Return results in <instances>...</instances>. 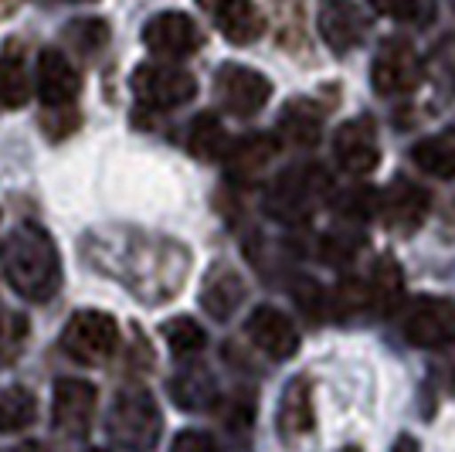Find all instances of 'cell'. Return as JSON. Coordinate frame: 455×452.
<instances>
[{
	"mask_svg": "<svg viewBox=\"0 0 455 452\" xmlns=\"http://www.w3.org/2000/svg\"><path fill=\"white\" fill-rule=\"evenodd\" d=\"M391 452H418V442L411 435H398V442L391 446Z\"/></svg>",
	"mask_w": 455,
	"mask_h": 452,
	"instance_id": "cell-34",
	"label": "cell"
},
{
	"mask_svg": "<svg viewBox=\"0 0 455 452\" xmlns=\"http://www.w3.org/2000/svg\"><path fill=\"white\" fill-rule=\"evenodd\" d=\"M164 340L171 343L173 358H194V354L204 351L208 334H204L201 323L190 320V317H173V320L164 323Z\"/></svg>",
	"mask_w": 455,
	"mask_h": 452,
	"instance_id": "cell-29",
	"label": "cell"
},
{
	"mask_svg": "<svg viewBox=\"0 0 455 452\" xmlns=\"http://www.w3.org/2000/svg\"><path fill=\"white\" fill-rule=\"evenodd\" d=\"M38 93L44 102V113L76 109V99L82 93V78L72 58L58 48H44L38 55Z\"/></svg>",
	"mask_w": 455,
	"mask_h": 452,
	"instance_id": "cell-11",
	"label": "cell"
},
{
	"mask_svg": "<svg viewBox=\"0 0 455 452\" xmlns=\"http://www.w3.org/2000/svg\"><path fill=\"white\" fill-rule=\"evenodd\" d=\"M425 78V61L404 38H391L380 44L378 58L371 65V82L378 95H408L415 93Z\"/></svg>",
	"mask_w": 455,
	"mask_h": 452,
	"instance_id": "cell-9",
	"label": "cell"
},
{
	"mask_svg": "<svg viewBox=\"0 0 455 452\" xmlns=\"http://www.w3.org/2000/svg\"><path fill=\"white\" fill-rule=\"evenodd\" d=\"M78 255L99 276L123 283L136 300L150 306L173 300L190 269V252L180 242L126 225L85 231V238L78 242Z\"/></svg>",
	"mask_w": 455,
	"mask_h": 452,
	"instance_id": "cell-1",
	"label": "cell"
},
{
	"mask_svg": "<svg viewBox=\"0 0 455 452\" xmlns=\"http://www.w3.org/2000/svg\"><path fill=\"white\" fill-rule=\"evenodd\" d=\"M14 452H48V449H44L41 442H20V446Z\"/></svg>",
	"mask_w": 455,
	"mask_h": 452,
	"instance_id": "cell-35",
	"label": "cell"
},
{
	"mask_svg": "<svg viewBox=\"0 0 455 452\" xmlns=\"http://www.w3.org/2000/svg\"><path fill=\"white\" fill-rule=\"evenodd\" d=\"M323 41L333 52H354L367 35V14L357 0H323L316 14Z\"/></svg>",
	"mask_w": 455,
	"mask_h": 452,
	"instance_id": "cell-15",
	"label": "cell"
},
{
	"mask_svg": "<svg viewBox=\"0 0 455 452\" xmlns=\"http://www.w3.org/2000/svg\"><path fill=\"white\" fill-rule=\"evenodd\" d=\"M378 14L398 20H415V24H428L435 18V0H367Z\"/></svg>",
	"mask_w": 455,
	"mask_h": 452,
	"instance_id": "cell-31",
	"label": "cell"
},
{
	"mask_svg": "<svg viewBox=\"0 0 455 452\" xmlns=\"http://www.w3.org/2000/svg\"><path fill=\"white\" fill-rule=\"evenodd\" d=\"M268 95H272V82L262 72L238 65V61L221 65L214 76V99L235 119H251L255 113H262Z\"/></svg>",
	"mask_w": 455,
	"mask_h": 452,
	"instance_id": "cell-6",
	"label": "cell"
},
{
	"mask_svg": "<svg viewBox=\"0 0 455 452\" xmlns=\"http://www.w3.org/2000/svg\"><path fill=\"white\" fill-rule=\"evenodd\" d=\"M404 300V276H401V265L395 259H380L371 272V283H367V303L378 310L380 317H391Z\"/></svg>",
	"mask_w": 455,
	"mask_h": 452,
	"instance_id": "cell-22",
	"label": "cell"
},
{
	"mask_svg": "<svg viewBox=\"0 0 455 452\" xmlns=\"http://www.w3.org/2000/svg\"><path fill=\"white\" fill-rule=\"evenodd\" d=\"M171 395L180 408H188V412H201V408L214 405L218 388H214V381H211L208 371H197V367H194V371H184V375L173 377Z\"/></svg>",
	"mask_w": 455,
	"mask_h": 452,
	"instance_id": "cell-26",
	"label": "cell"
},
{
	"mask_svg": "<svg viewBox=\"0 0 455 452\" xmlns=\"http://www.w3.org/2000/svg\"><path fill=\"white\" fill-rule=\"evenodd\" d=\"M197 4L218 24V31L235 44H251L266 28V20L251 0H197Z\"/></svg>",
	"mask_w": 455,
	"mask_h": 452,
	"instance_id": "cell-17",
	"label": "cell"
},
{
	"mask_svg": "<svg viewBox=\"0 0 455 452\" xmlns=\"http://www.w3.org/2000/svg\"><path fill=\"white\" fill-rule=\"evenodd\" d=\"M292 293H296V303H299V310H303L309 320H323V313L330 306V296H323L316 279H299V283L292 286Z\"/></svg>",
	"mask_w": 455,
	"mask_h": 452,
	"instance_id": "cell-32",
	"label": "cell"
},
{
	"mask_svg": "<svg viewBox=\"0 0 455 452\" xmlns=\"http://www.w3.org/2000/svg\"><path fill=\"white\" fill-rule=\"evenodd\" d=\"M245 303V279L228 269V265H214L208 272V279L201 286V306L211 320L225 323L238 313V306Z\"/></svg>",
	"mask_w": 455,
	"mask_h": 452,
	"instance_id": "cell-18",
	"label": "cell"
},
{
	"mask_svg": "<svg viewBox=\"0 0 455 452\" xmlns=\"http://www.w3.org/2000/svg\"><path fill=\"white\" fill-rule=\"evenodd\" d=\"M171 452H218V442L211 439L208 432H197V429H188L173 439Z\"/></svg>",
	"mask_w": 455,
	"mask_h": 452,
	"instance_id": "cell-33",
	"label": "cell"
},
{
	"mask_svg": "<svg viewBox=\"0 0 455 452\" xmlns=\"http://www.w3.org/2000/svg\"><path fill=\"white\" fill-rule=\"evenodd\" d=\"M95 415V388L78 377H61L52 391V422L58 432L85 435Z\"/></svg>",
	"mask_w": 455,
	"mask_h": 452,
	"instance_id": "cell-13",
	"label": "cell"
},
{
	"mask_svg": "<svg viewBox=\"0 0 455 452\" xmlns=\"http://www.w3.org/2000/svg\"><path fill=\"white\" fill-rule=\"evenodd\" d=\"M119 347V323L102 310H78L65 323L61 351L85 367H99L116 354Z\"/></svg>",
	"mask_w": 455,
	"mask_h": 452,
	"instance_id": "cell-5",
	"label": "cell"
},
{
	"mask_svg": "<svg viewBox=\"0 0 455 452\" xmlns=\"http://www.w3.org/2000/svg\"><path fill=\"white\" fill-rule=\"evenodd\" d=\"M330 190V181L320 167H292L279 174L266 190V214L283 225H306Z\"/></svg>",
	"mask_w": 455,
	"mask_h": 452,
	"instance_id": "cell-4",
	"label": "cell"
},
{
	"mask_svg": "<svg viewBox=\"0 0 455 452\" xmlns=\"http://www.w3.org/2000/svg\"><path fill=\"white\" fill-rule=\"evenodd\" d=\"M35 418H38V401L28 388L14 384V388L0 391V432H24L28 425H35Z\"/></svg>",
	"mask_w": 455,
	"mask_h": 452,
	"instance_id": "cell-27",
	"label": "cell"
},
{
	"mask_svg": "<svg viewBox=\"0 0 455 452\" xmlns=\"http://www.w3.org/2000/svg\"><path fill=\"white\" fill-rule=\"evenodd\" d=\"M313 429V388L309 381L296 377L283 395V405H279V432L285 439H299Z\"/></svg>",
	"mask_w": 455,
	"mask_h": 452,
	"instance_id": "cell-21",
	"label": "cell"
},
{
	"mask_svg": "<svg viewBox=\"0 0 455 452\" xmlns=\"http://www.w3.org/2000/svg\"><path fill=\"white\" fill-rule=\"evenodd\" d=\"M18 4H20V0H0V14H11Z\"/></svg>",
	"mask_w": 455,
	"mask_h": 452,
	"instance_id": "cell-36",
	"label": "cell"
},
{
	"mask_svg": "<svg viewBox=\"0 0 455 452\" xmlns=\"http://www.w3.org/2000/svg\"><path fill=\"white\" fill-rule=\"evenodd\" d=\"M133 95L147 109H177L197 95V82L190 72L164 61H147L133 72Z\"/></svg>",
	"mask_w": 455,
	"mask_h": 452,
	"instance_id": "cell-7",
	"label": "cell"
},
{
	"mask_svg": "<svg viewBox=\"0 0 455 452\" xmlns=\"http://www.w3.org/2000/svg\"><path fill=\"white\" fill-rule=\"evenodd\" d=\"M248 340L272 360H289L299 351V330L296 323L275 306H259L245 323Z\"/></svg>",
	"mask_w": 455,
	"mask_h": 452,
	"instance_id": "cell-14",
	"label": "cell"
},
{
	"mask_svg": "<svg viewBox=\"0 0 455 452\" xmlns=\"http://www.w3.org/2000/svg\"><path fill=\"white\" fill-rule=\"evenodd\" d=\"M432 207V194L418 188L411 177H395L391 188L380 194V214L384 225L395 231H415Z\"/></svg>",
	"mask_w": 455,
	"mask_h": 452,
	"instance_id": "cell-16",
	"label": "cell"
},
{
	"mask_svg": "<svg viewBox=\"0 0 455 452\" xmlns=\"http://www.w3.org/2000/svg\"><path fill=\"white\" fill-rule=\"evenodd\" d=\"M31 99V76L20 41H7L0 52V113H18Z\"/></svg>",
	"mask_w": 455,
	"mask_h": 452,
	"instance_id": "cell-19",
	"label": "cell"
},
{
	"mask_svg": "<svg viewBox=\"0 0 455 452\" xmlns=\"http://www.w3.org/2000/svg\"><path fill=\"white\" fill-rule=\"evenodd\" d=\"M279 130L283 140L296 143V147H313L320 140L323 130V113L313 109V102H289L279 116Z\"/></svg>",
	"mask_w": 455,
	"mask_h": 452,
	"instance_id": "cell-25",
	"label": "cell"
},
{
	"mask_svg": "<svg viewBox=\"0 0 455 452\" xmlns=\"http://www.w3.org/2000/svg\"><path fill=\"white\" fill-rule=\"evenodd\" d=\"M106 429L113 435V442H119L123 449L150 452L160 442L164 418H160V408L147 388H123L109 408Z\"/></svg>",
	"mask_w": 455,
	"mask_h": 452,
	"instance_id": "cell-3",
	"label": "cell"
},
{
	"mask_svg": "<svg viewBox=\"0 0 455 452\" xmlns=\"http://www.w3.org/2000/svg\"><path fill=\"white\" fill-rule=\"evenodd\" d=\"M401 330H404V340L415 347H428V351L449 347L455 343V303L442 296H418L415 303H408Z\"/></svg>",
	"mask_w": 455,
	"mask_h": 452,
	"instance_id": "cell-8",
	"label": "cell"
},
{
	"mask_svg": "<svg viewBox=\"0 0 455 452\" xmlns=\"http://www.w3.org/2000/svg\"><path fill=\"white\" fill-rule=\"evenodd\" d=\"M343 452H361V449H343Z\"/></svg>",
	"mask_w": 455,
	"mask_h": 452,
	"instance_id": "cell-37",
	"label": "cell"
},
{
	"mask_svg": "<svg viewBox=\"0 0 455 452\" xmlns=\"http://www.w3.org/2000/svg\"><path fill=\"white\" fill-rule=\"evenodd\" d=\"M333 160L343 174L363 177L378 167L380 160V143H378V126L371 116H357L347 119L340 130L333 133Z\"/></svg>",
	"mask_w": 455,
	"mask_h": 452,
	"instance_id": "cell-10",
	"label": "cell"
},
{
	"mask_svg": "<svg viewBox=\"0 0 455 452\" xmlns=\"http://www.w3.org/2000/svg\"><path fill=\"white\" fill-rule=\"evenodd\" d=\"M76 4H82V0H76Z\"/></svg>",
	"mask_w": 455,
	"mask_h": 452,
	"instance_id": "cell-39",
	"label": "cell"
},
{
	"mask_svg": "<svg viewBox=\"0 0 455 452\" xmlns=\"http://www.w3.org/2000/svg\"><path fill=\"white\" fill-rule=\"evenodd\" d=\"M188 150L204 160V164H214L228 153V133L221 126V119L214 113H201L190 119L188 126Z\"/></svg>",
	"mask_w": 455,
	"mask_h": 452,
	"instance_id": "cell-24",
	"label": "cell"
},
{
	"mask_svg": "<svg viewBox=\"0 0 455 452\" xmlns=\"http://www.w3.org/2000/svg\"><path fill=\"white\" fill-rule=\"evenodd\" d=\"M283 150V140L279 136H272V133H248L242 136L235 147H228L225 160H228V170L235 174V177H255L259 170L268 167V160H275V153Z\"/></svg>",
	"mask_w": 455,
	"mask_h": 452,
	"instance_id": "cell-20",
	"label": "cell"
},
{
	"mask_svg": "<svg viewBox=\"0 0 455 452\" xmlns=\"http://www.w3.org/2000/svg\"><path fill=\"white\" fill-rule=\"evenodd\" d=\"M92 452H102V449H92Z\"/></svg>",
	"mask_w": 455,
	"mask_h": 452,
	"instance_id": "cell-38",
	"label": "cell"
},
{
	"mask_svg": "<svg viewBox=\"0 0 455 452\" xmlns=\"http://www.w3.org/2000/svg\"><path fill=\"white\" fill-rule=\"evenodd\" d=\"M7 286L28 303H48L61 286V255L52 235L38 225H18L0 246Z\"/></svg>",
	"mask_w": 455,
	"mask_h": 452,
	"instance_id": "cell-2",
	"label": "cell"
},
{
	"mask_svg": "<svg viewBox=\"0 0 455 452\" xmlns=\"http://www.w3.org/2000/svg\"><path fill=\"white\" fill-rule=\"evenodd\" d=\"M411 160L425 174H432L438 181H452L455 177V130L442 136H425L411 147Z\"/></svg>",
	"mask_w": 455,
	"mask_h": 452,
	"instance_id": "cell-23",
	"label": "cell"
},
{
	"mask_svg": "<svg viewBox=\"0 0 455 452\" xmlns=\"http://www.w3.org/2000/svg\"><path fill=\"white\" fill-rule=\"evenodd\" d=\"M143 44L150 48L153 55L160 58H188L201 48V31L197 24L180 14V11H164L153 14L143 28Z\"/></svg>",
	"mask_w": 455,
	"mask_h": 452,
	"instance_id": "cell-12",
	"label": "cell"
},
{
	"mask_svg": "<svg viewBox=\"0 0 455 452\" xmlns=\"http://www.w3.org/2000/svg\"><path fill=\"white\" fill-rule=\"evenodd\" d=\"M61 41L82 58H95L106 44H109V24L99 18L68 20V28L61 31Z\"/></svg>",
	"mask_w": 455,
	"mask_h": 452,
	"instance_id": "cell-28",
	"label": "cell"
},
{
	"mask_svg": "<svg viewBox=\"0 0 455 452\" xmlns=\"http://www.w3.org/2000/svg\"><path fill=\"white\" fill-rule=\"evenodd\" d=\"M28 337H31L28 317L18 313V310L0 306V364H14V360L20 358Z\"/></svg>",
	"mask_w": 455,
	"mask_h": 452,
	"instance_id": "cell-30",
	"label": "cell"
}]
</instances>
